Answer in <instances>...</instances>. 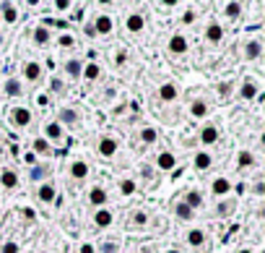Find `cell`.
Masks as SVG:
<instances>
[{
  "label": "cell",
  "instance_id": "cell-51",
  "mask_svg": "<svg viewBox=\"0 0 265 253\" xmlns=\"http://www.w3.org/2000/svg\"><path fill=\"white\" fill-rule=\"evenodd\" d=\"M166 253H180V250H177V248H171V250H166Z\"/></svg>",
  "mask_w": 265,
  "mask_h": 253
},
{
  "label": "cell",
  "instance_id": "cell-8",
  "mask_svg": "<svg viewBox=\"0 0 265 253\" xmlns=\"http://www.w3.org/2000/svg\"><path fill=\"white\" fill-rule=\"evenodd\" d=\"M169 52H171V55H185V52H187V37H185V34H171V39H169Z\"/></svg>",
  "mask_w": 265,
  "mask_h": 253
},
{
  "label": "cell",
  "instance_id": "cell-13",
  "mask_svg": "<svg viewBox=\"0 0 265 253\" xmlns=\"http://www.w3.org/2000/svg\"><path fill=\"white\" fill-rule=\"evenodd\" d=\"M200 141L206 144V146L216 144V141H218V128H216V125H203V128H200Z\"/></svg>",
  "mask_w": 265,
  "mask_h": 253
},
{
  "label": "cell",
  "instance_id": "cell-43",
  "mask_svg": "<svg viewBox=\"0 0 265 253\" xmlns=\"http://www.w3.org/2000/svg\"><path fill=\"white\" fill-rule=\"evenodd\" d=\"M24 162H26V165H37V154H24Z\"/></svg>",
  "mask_w": 265,
  "mask_h": 253
},
{
  "label": "cell",
  "instance_id": "cell-16",
  "mask_svg": "<svg viewBox=\"0 0 265 253\" xmlns=\"http://www.w3.org/2000/svg\"><path fill=\"white\" fill-rule=\"evenodd\" d=\"M94 225H97L99 230L109 227V225H112V212H109V209H97V214H94Z\"/></svg>",
  "mask_w": 265,
  "mask_h": 253
},
{
  "label": "cell",
  "instance_id": "cell-3",
  "mask_svg": "<svg viewBox=\"0 0 265 253\" xmlns=\"http://www.w3.org/2000/svg\"><path fill=\"white\" fill-rule=\"evenodd\" d=\"M11 123H13L16 128H26V125L31 123V110H26V107H13V110H11Z\"/></svg>",
  "mask_w": 265,
  "mask_h": 253
},
{
  "label": "cell",
  "instance_id": "cell-15",
  "mask_svg": "<svg viewBox=\"0 0 265 253\" xmlns=\"http://www.w3.org/2000/svg\"><path fill=\"white\" fill-rule=\"evenodd\" d=\"M211 191H213V196H226V193L231 191V180H226V177H216V180L211 183Z\"/></svg>",
  "mask_w": 265,
  "mask_h": 253
},
{
  "label": "cell",
  "instance_id": "cell-47",
  "mask_svg": "<svg viewBox=\"0 0 265 253\" xmlns=\"http://www.w3.org/2000/svg\"><path fill=\"white\" fill-rule=\"evenodd\" d=\"M255 193H257V196H262V193H265V185H262V183H255Z\"/></svg>",
  "mask_w": 265,
  "mask_h": 253
},
{
  "label": "cell",
  "instance_id": "cell-6",
  "mask_svg": "<svg viewBox=\"0 0 265 253\" xmlns=\"http://www.w3.org/2000/svg\"><path fill=\"white\" fill-rule=\"evenodd\" d=\"M143 26H146V19H143V13H128V19H125V29H128L130 34H138V32H143Z\"/></svg>",
  "mask_w": 265,
  "mask_h": 253
},
{
  "label": "cell",
  "instance_id": "cell-29",
  "mask_svg": "<svg viewBox=\"0 0 265 253\" xmlns=\"http://www.w3.org/2000/svg\"><path fill=\"white\" fill-rule=\"evenodd\" d=\"M0 11H3V19H6L8 24H16V21H19V8H16V6L3 3V8H0Z\"/></svg>",
  "mask_w": 265,
  "mask_h": 253
},
{
  "label": "cell",
  "instance_id": "cell-40",
  "mask_svg": "<svg viewBox=\"0 0 265 253\" xmlns=\"http://www.w3.org/2000/svg\"><path fill=\"white\" fill-rule=\"evenodd\" d=\"M218 94H221V99H226L231 94V84H218Z\"/></svg>",
  "mask_w": 265,
  "mask_h": 253
},
{
  "label": "cell",
  "instance_id": "cell-21",
  "mask_svg": "<svg viewBox=\"0 0 265 253\" xmlns=\"http://www.w3.org/2000/svg\"><path fill=\"white\" fill-rule=\"evenodd\" d=\"M260 92H257V84L255 81H244L242 86H239V97L242 99H255Z\"/></svg>",
  "mask_w": 265,
  "mask_h": 253
},
{
  "label": "cell",
  "instance_id": "cell-23",
  "mask_svg": "<svg viewBox=\"0 0 265 253\" xmlns=\"http://www.w3.org/2000/svg\"><path fill=\"white\" fill-rule=\"evenodd\" d=\"M185 240L190 243L193 248H200L203 243H206V232H203V230H198V227H195V230H190V232H187V237H185Z\"/></svg>",
  "mask_w": 265,
  "mask_h": 253
},
{
  "label": "cell",
  "instance_id": "cell-28",
  "mask_svg": "<svg viewBox=\"0 0 265 253\" xmlns=\"http://www.w3.org/2000/svg\"><path fill=\"white\" fill-rule=\"evenodd\" d=\"M237 165L244 170V167H252L255 165V154L252 152H247V149H242V152L237 154Z\"/></svg>",
  "mask_w": 265,
  "mask_h": 253
},
{
  "label": "cell",
  "instance_id": "cell-41",
  "mask_svg": "<svg viewBox=\"0 0 265 253\" xmlns=\"http://www.w3.org/2000/svg\"><path fill=\"white\" fill-rule=\"evenodd\" d=\"M195 21V13L193 11H185V16H182V24H193Z\"/></svg>",
  "mask_w": 265,
  "mask_h": 253
},
{
  "label": "cell",
  "instance_id": "cell-14",
  "mask_svg": "<svg viewBox=\"0 0 265 253\" xmlns=\"http://www.w3.org/2000/svg\"><path fill=\"white\" fill-rule=\"evenodd\" d=\"M156 165H159V170H174L177 167V159L171 152H161L159 157H156Z\"/></svg>",
  "mask_w": 265,
  "mask_h": 253
},
{
  "label": "cell",
  "instance_id": "cell-22",
  "mask_svg": "<svg viewBox=\"0 0 265 253\" xmlns=\"http://www.w3.org/2000/svg\"><path fill=\"white\" fill-rule=\"evenodd\" d=\"M174 214H177V219H182V222H190L195 212H193L185 201H177V204H174Z\"/></svg>",
  "mask_w": 265,
  "mask_h": 253
},
{
  "label": "cell",
  "instance_id": "cell-27",
  "mask_svg": "<svg viewBox=\"0 0 265 253\" xmlns=\"http://www.w3.org/2000/svg\"><path fill=\"white\" fill-rule=\"evenodd\" d=\"M81 76H83L86 81H97V79L102 76V68H99L97 63H89V66L81 71Z\"/></svg>",
  "mask_w": 265,
  "mask_h": 253
},
{
  "label": "cell",
  "instance_id": "cell-20",
  "mask_svg": "<svg viewBox=\"0 0 265 253\" xmlns=\"http://www.w3.org/2000/svg\"><path fill=\"white\" fill-rule=\"evenodd\" d=\"M182 201L195 212V209H200V206H203V193H200V191H187V196H185Z\"/></svg>",
  "mask_w": 265,
  "mask_h": 253
},
{
  "label": "cell",
  "instance_id": "cell-36",
  "mask_svg": "<svg viewBox=\"0 0 265 253\" xmlns=\"http://www.w3.org/2000/svg\"><path fill=\"white\" fill-rule=\"evenodd\" d=\"M44 175H47V167L44 165L31 167V180H44Z\"/></svg>",
  "mask_w": 265,
  "mask_h": 253
},
{
  "label": "cell",
  "instance_id": "cell-1",
  "mask_svg": "<svg viewBox=\"0 0 265 253\" xmlns=\"http://www.w3.org/2000/svg\"><path fill=\"white\" fill-rule=\"evenodd\" d=\"M117 149H120V144H117L115 136H104V139H99V144H97V152H99L102 157H107V159L115 157Z\"/></svg>",
  "mask_w": 265,
  "mask_h": 253
},
{
  "label": "cell",
  "instance_id": "cell-7",
  "mask_svg": "<svg viewBox=\"0 0 265 253\" xmlns=\"http://www.w3.org/2000/svg\"><path fill=\"white\" fill-rule=\"evenodd\" d=\"M37 199L44 201V204H52V201H57L60 196H57V191H55L52 183H42V185L37 188Z\"/></svg>",
  "mask_w": 265,
  "mask_h": 253
},
{
  "label": "cell",
  "instance_id": "cell-30",
  "mask_svg": "<svg viewBox=\"0 0 265 253\" xmlns=\"http://www.w3.org/2000/svg\"><path fill=\"white\" fill-rule=\"evenodd\" d=\"M34 44H39V47L50 44V32H47L44 26H37V29H34Z\"/></svg>",
  "mask_w": 265,
  "mask_h": 253
},
{
  "label": "cell",
  "instance_id": "cell-5",
  "mask_svg": "<svg viewBox=\"0 0 265 253\" xmlns=\"http://www.w3.org/2000/svg\"><path fill=\"white\" fill-rule=\"evenodd\" d=\"M242 55H244V60H257V57L262 55V42H260V39H249V42H244Z\"/></svg>",
  "mask_w": 265,
  "mask_h": 253
},
{
  "label": "cell",
  "instance_id": "cell-45",
  "mask_svg": "<svg viewBox=\"0 0 265 253\" xmlns=\"http://www.w3.org/2000/svg\"><path fill=\"white\" fill-rule=\"evenodd\" d=\"M216 212L221 214V217H224V214H231V206H224V204H218V209H216Z\"/></svg>",
  "mask_w": 265,
  "mask_h": 253
},
{
  "label": "cell",
  "instance_id": "cell-39",
  "mask_svg": "<svg viewBox=\"0 0 265 253\" xmlns=\"http://www.w3.org/2000/svg\"><path fill=\"white\" fill-rule=\"evenodd\" d=\"M57 44H60V47H73V37L70 34H60L57 37Z\"/></svg>",
  "mask_w": 265,
  "mask_h": 253
},
{
  "label": "cell",
  "instance_id": "cell-37",
  "mask_svg": "<svg viewBox=\"0 0 265 253\" xmlns=\"http://www.w3.org/2000/svg\"><path fill=\"white\" fill-rule=\"evenodd\" d=\"M19 250H21L19 243H13V240H8V243L0 245V253H19Z\"/></svg>",
  "mask_w": 265,
  "mask_h": 253
},
{
  "label": "cell",
  "instance_id": "cell-17",
  "mask_svg": "<svg viewBox=\"0 0 265 253\" xmlns=\"http://www.w3.org/2000/svg\"><path fill=\"white\" fill-rule=\"evenodd\" d=\"M206 39L213 42V44H216V42H221V39H224V26H221V24H216V21L208 24V29H206Z\"/></svg>",
  "mask_w": 265,
  "mask_h": 253
},
{
  "label": "cell",
  "instance_id": "cell-46",
  "mask_svg": "<svg viewBox=\"0 0 265 253\" xmlns=\"http://www.w3.org/2000/svg\"><path fill=\"white\" fill-rule=\"evenodd\" d=\"M81 253H94V245H91V243H83V245H81Z\"/></svg>",
  "mask_w": 265,
  "mask_h": 253
},
{
  "label": "cell",
  "instance_id": "cell-49",
  "mask_svg": "<svg viewBox=\"0 0 265 253\" xmlns=\"http://www.w3.org/2000/svg\"><path fill=\"white\" fill-rule=\"evenodd\" d=\"M117 250V245H104V253H115Z\"/></svg>",
  "mask_w": 265,
  "mask_h": 253
},
{
  "label": "cell",
  "instance_id": "cell-33",
  "mask_svg": "<svg viewBox=\"0 0 265 253\" xmlns=\"http://www.w3.org/2000/svg\"><path fill=\"white\" fill-rule=\"evenodd\" d=\"M242 13V3H226L224 6V16H229V19H237Z\"/></svg>",
  "mask_w": 265,
  "mask_h": 253
},
{
  "label": "cell",
  "instance_id": "cell-10",
  "mask_svg": "<svg viewBox=\"0 0 265 253\" xmlns=\"http://www.w3.org/2000/svg\"><path fill=\"white\" fill-rule=\"evenodd\" d=\"M24 79L31 81V84L39 81V79H42V66H39L37 60H29V63L24 66Z\"/></svg>",
  "mask_w": 265,
  "mask_h": 253
},
{
  "label": "cell",
  "instance_id": "cell-18",
  "mask_svg": "<svg viewBox=\"0 0 265 253\" xmlns=\"http://www.w3.org/2000/svg\"><path fill=\"white\" fill-rule=\"evenodd\" d=\"M0 185L13 191L16 185H19V175H16L13 170H3V172H0Z\"/></svg>",
  "mask_w": 265,
  "mask_h": 253
},
{
  "label": "cell",
  "instance_id": "cell-19",
  "mask_svg": "<svg viewBox=\"0 0 265 253\" xmlns=\"http://www.w3.org/2000/svg\"><path fill=\"white\" fill-rule=\"evenodd\" d=\"M211 165H213V157L208 152H198L195 154V170L206 172V170H211Z\"/></svg>",
  "mask_w": 265,
  "mask_h": 253
},
{
  "label": "cell",
  "instance_id": "cell-11",
  "mask_svg": "<svg viewBox=\"0 0 265 253\" xmlns=\"http://www.w3.org/2000/svg\"><path fill=\"white\" fill-rule=\"evenodd\" d=\"M89 201L97 206V209H104V204H107V191L99 188V185H94V188L89 191Z\"/></svg>",
  "mask_w": 265,
  "mask_h": 253
},
{
  "label": "cell",
  "instance_id": "cell-42",
  "mask_svg": "<svg viewBox=\"0 0 265 253\" xmlns=\"http://www.w3.org/2000/svg\"><path fill=\"white\" fill-rule=\"evenodd\" d=\"M68 8H70L68 0H57V3H55V11H68Z\"/></svg>",
  "mask_w": 265,
  "mask_h": 253
},
{
  "label": "cell",
  "instance_id": "cell-31",
  "mask_svg": "<svg viewBox=\"0 0 265 253\" xmlns=\"http://www.w3.org/2000/svg\"><path fill=\"white\" fill-rule=\"evenodd\" d=\"M50 152V141L47 139H34L31 141V154H47Z\"/></svg>",
  "mask_w": 265,
  "mask_h": 253
},
{
  "label": "cell",
  "instance_id": "cell-44",
  "mask_svg": "<svg viewBox=\"0 0 265 253\" xmlns=\"http://www.w3.org/2000/svg\"><path fill=\"white\" fill-rule=\"evenodd\" d=\"M125 60H128V57H125V52L120 50V52L115 55V63H117V66H125Z\"/></svg>",
  "mask_w": 265,
  "mask_h": 253
},
{
  "label": "cell",
  "instance_id": "cell-24",
  "mask_svg": "<svg viewBox=\"0 0 265 253\" xmlns=\"http://www.w3.org/2000/svg\"><path fill=\"white\" fill-rule=\"evenodd\" d=\"M81 71H83V66H81V60L78 57H70V60H65V73L70 79H78L81 76Z\"/></svg>",
  "mask_w": 265,
  "mask_h": 253
},
{
  "label": "cell",
  "instance_id": "cell-50",
  "mask_svg": "<svg viewBox=\"0 0 265 253\" xmlns=\"http://www.w3.org/2000/svg\"><path fill=\"white\" fill-rule=\"evenodd\" d=\"M239 253H252V250H249V248H242V250H239Z\"/></svg>",
  "mask_w": 265,
  "mask_h": 253
},
{
  "label": "cell",
  "instance_id": "cell-26",
  "mask_svg": "<svg viewBox=\"0 0 265 253\" xmlns=\"http://www.w3.org/2000/svg\"><path fill=\"white\" fill-rule=\"evenodd\" d=\"M57 123H60V125H62V123H68V125L78 123V112H75V110H70V107L60 110V112H57Z\"/></svg>",
  "mask_w": 265,
  "mask_h": 253
},
{
  "label": "cell",
  "instance_id": "cell-2",
  "mask_svg": "<svg viewBox=\"0 0 265 253\" xmlns=\"http://www.w3.org/2000/svg\"><path fill=\"white\" fill-rule=\"evenodd\" d=\"M62 136H65V131H62V125L57 120H50V123L44 125V139L50 141V144H60Z\"/></svg>",
  "mask_w": 265,
  "mask_h": 253
},
{
  "label": "cell",
  "instance_id": "cell-4",
  "mask_svg": "<svg viewBox=\"0 0 265 253\" xmlns=\"http://www.w3.org/2000/svg\"><path fill=\"white\" fill-rule=\"evenodd\" d=\"M112 29H115V21H112L109 13H99V16L94 19V32L97 34H109Z\"/></svg>",
  "mask_w": 265,
  "mask_h": 253
},
{
  "label": "cell",
  "instance_id": "cell-32",
  "mask_svg": "<svg viewBox=\"0 0 265 253\" xmlns=\"http://www.w3.org/2000/svg\"><path fill=\"white\" fill-rule=\"evenodd\" d=\"M3 89H6L8 97H21V81H16V79H8Z\"/></svg>",
  "mask_w": 265,
  "mask_h": 253
},
{
  "label": "cell",
  "instance_id": "cell-38",
  "mask_svg": "<svg viewBox=\"0 0 265 253\" xmlns=\"http://www.w3.org/2000/svg\"><path fill=\"white\" fill-rule=\"evenodd\" d=\"M146 222H148V214H146V212H135V214H133V225H140V227H143Z\"/></svg>",
  "mask_w": 265,
  "mask_h": 253
},
{
  "label": "cell",
  "instance_id": "cell-25",
  "mask_svg": "<svg viewBox=\"0 0 265 253\" xmlns=\"http://www.w3.org/2000/svg\"><path fill=\"white\" fill-rule=\"evenodd\" d=\"M190 115L193 117H206L208 115V102L206 99H195L190 105Z\"/></svg>",
  "mask_w": 265,
  "mask_h": 253
},
{
  "label": "cell",
  "instance_id": "cell-12",
  "mask_svg": "<svg viewBox=\"0 0 265 253\" xmlns=\"http://www.w3.org/2000/svg\"><path fill=\"white\" fill-rule=\"evenodd\" d=\"M177 97H180V92H177L174 84H161L159 86V99L161 102H174Z\"/></svg>",
  "mask_w": 265,
  "mask_h": 253
},
{
  "label": "cell",
  "instance_id": "cell-9",
  "mask_svg": "<svg viewBox=\"0 0 265 253\" xmlns=\"http://www.w3.org/2000/svg\"><path fill=\"white\" fill-rule=\"evenodd\" d=\"M86 175H89V165L83 159H73L70 162V177L73 180H86Z\"/></svg>",
  "mask_w": 265,
  "mask_h": 253
},
{
  "label": "cell",
  "instance_id": "cell-35",
  "mask_svg": "<svg viewBox=\"0 0 265 253\" xmlns=\"http://www.w3.org/2000/svg\"><path fill=\"white\" fill-rule=\"evenodd\" d=\"M120 193H122V196H130V193H135V183L128 180V177H125V180H120Z\"/></svg>",
  "mask_w": 265,
  "mask_h": 253
},
{
  "label": "cell",
  "instance_id": "cell-34",
  "mask_svg": "<svg viewBox=\"0 0 265 253\" xmlns=\"http://www.w3.org/2000/svg\"><path fill=\"white\" fill-rule=\"evenodd\" d=\"M156 139H159L156 128H143V131H140V141H143V144H153Z\"/></svg>",
  "mask_w": 265,
  "mask_h": 253
},
{
  "label": "cell",
  "instance_id": "cell-48",
  "mask_svg": "<svg viewBox=\"0 0 265 253\" xmlns=\"http://www.w3.org/2000/svg\"><path fill=\"white\" fill-rule=\"evenodd\" d=\"M52 89H55V92H62V89H65V86H62V84L55 79V81H52Z\"/></svg>",
  "mask_w": 265,
  "mask_h": 253
}]
</instances>
